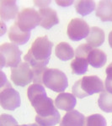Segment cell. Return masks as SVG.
<instances>
[{"label":"cell","mask_w":112,"mask_h":126,"mask_svg":"<svg viewBox=\"0 0 112 126\" xmlns=\"http://www.w3.org/2000/svg\"><path fill=\"white\" fill-rule=\"evenodd\" d=\"M27 96L36 112V122L40 126H54L60 122V113L54 106V102L47 97L44 87L40 84L29 86Z\"/></svg>","instance_id":"1"},{"label":"cell","mask_w":112,"mask_h":126,"mask_svg":"<svg viewBox=\"0 0 112 126\" xmlns=\"http://www.w3.org/2000/svg\"><path fill=\"white\" fill-rule=\"evenodd\" d=\"M53 44L46 35L37 37L32 42L31 46L24 55V60L30 67H44L50 61Z\"/></svg>","instance_id":"2"},{"label":"cell","mask_w":112,"mask_h":126,"mask_svg":"<svg viewBox=\"0 0 112 126\" xmlns=\"http://www.w3.org/2000/svg\"><path fill=\"white\" fill-rule=\"evenodd\" d=\"M105 85L97 76H84L73 86V94L78 98H83L94 93L105 92Z\"/></svg>","instance_id":"3"},{"label":"cell","mask_w":112,"mask_h":126,"mask_svg":"<svg viewBox=\"0 0 112 126\" xmlns=\"http://www.w3.org/2000/svg\"><path fill=\"white\" fill-rule=\"evenodd\" d=\"M43 84L56 93H63L68 86L66 74L56 68H47L43 75Z\"/></svg>","instance_id":"4"},{"label":"cell","mask_w":112,"mask_h":126,"mask_svg":"<svg viewBox=\"0 0 112 126\" xmlns=\"http://www.w3.org/2000/svg\"><path fill=\"white\" fill-rule=\"evenodd\" d=\"M21 50L13 43H3L0 46L1 68L15 67L21 63Z\"/></svg>","instance_id":"5"},{"label":"cell","mask_w":112,"mask_h":126,"mask_svg":"<svg viewBox=\"0 0 112 126\" xmlns=\"http://www.w3.org/2000/svg\"><path fill=\"white\" fill-rule=\"evenodd\" d=\"M93 48L88 44H81L75 50V57L71 62L70 66L73 74L83 75L89 70V54Z\"/></svg>","instance_id":"6"},{"label":"cell","mask_w":112,"mask_h":126,"mask_svg":"<svg viewBox=\"0 0 112 126\" xmlns=\"http://www.w3.org/2000/svg\"><path fill=\"white\" fill-rule=\"evenodd\" d=\"M18 26L24 31H30L40 25L39 12L32 8H24L20 10L15 20Z\"/></svg>","instance_id":"7"},{"label":"cell","mask_w":112,"mask_h":126,"mask_svg":"<svg viewBox=\"0 0 112 126\" xmlns=\"http://www.w3.org/2000/svg\"><path fill=\"white\" fill-rule=\"evenodd\" d=\"M33 71L27 62H21L15 67L11 68V78L14 84L19 87H24L33 82Z\"/></svg>","instance_id":"8"},{"label":"cell","mask_w":112,"mask_h":126,"mask_svg":"<svg viewBox=\"0 0 112 126\" xmlns=\"http://www.w3.org/2000/svg\"><path fill=\"white\" fill-rule=\"evenodd\" d=\"M89 31L90 28L88 23L80 18L72 19L67 28L68 36L73 41H78L87 38L89 34Z\"/></svg>","instance_id":"9"},{"label":"cell","mask_w":112,"mask_h":126,"mask_svg":"<svg viewBox=\"0 0 112 126\" xmlns=\"http://www.w3.org/2000/svg\"><path fill=\"white\" fill-rule=\"evenodd\" d=\"M0 103L3 109L13 111L20 106L21 99L18 91L13 87H7L1 91Z\"/></svg>","instance_id":"10"},{"label":"cell","mask_w":112,"mask_h":126,"mask_svg":"<svg viewBox=\"0 0 112 126\" xmlns=\"http://www.w3.org/2000/svg\"><path fill=\"white\" fill-rule=\"evenodd\" d=\"M19 8L16 1L2 0L0 1V17L2 21H9L19 15Z\"/></svg>","instance_id":"11"},{"label":"cell","mask_w":112,"mask_h":126,"mask_svg":"<svg viewBox=\"0 0 112 126\" xmlns=\"http://www.w3.org/2000/svg\"><path fill=\"white\" fill-rule=\"evenodd\" d=\"M40 15V25L44 29L49 30L54 25L59 23V19L57 17V14L52 8H44L39 9Z\"/></svg>","instance_id":"12"},{"label":"cell","mask_w":112,"mask_h":126,"mask_svg":"<svg viewBox=\"0 0 112 126\" xmlns=\"http://www.w3.org/2000/svg\"><path fill=\"white\" fill-rule=\"evenodd\" d=\"M54 103L56 109L69 112L73 110L74 107L76 106L77 99L73 93H61L56 96Z\"/></svg>","instance_id":"13"},{"label":"cell","mask_w":112,"mask_h":126,"mask_svg":"<svg viewBox=\"0 0 112 126\" xmlns=\"http://www.w3.org/2000/svg\"><path fill=\"white\" fill-rule=\"evenodd\" d=\"M30 31H24L18 26V24L15 22L11 25L9 31V38L13 44L21 46L30 40Z\"/></svg>","instance_id":"14"},{"label":"cell","mask_w":112,"mask_h":126,"mask_svg":"<svg viewBox=\"0 0 112 126\" xmlns=\"http://www.w3.org/2000/svg\"><path fill=\"white\" fill-rule=\"evenodd\" d=\"M85 122L84 115L78 110L69 111L62 119L60 126H83Z\"/></svg>","instance_id":"15"},{"label":"cell","mask_w":112,"mask_h":126,"mask_svg":"<svg viewBox=\"0 0 112 126\" xmlns=\"http://www.w3.org/2000/svg\"><path fill=\"white\" fill-rule=\"evenodd\" d=\"M95 15L100 19L101 21H112V1L111 0L99 1Z\"/></svg>","instance_id":"16"},{"label":"cell","mask_w":112,"mask_h":126,"mask_svg":"<svg viewBox=\"0 0 112 126\" xmlns=\"http://www.w3.org/2000/svg\"><path fill=\"white\" fill-rule=\"evenodd\" d=\"M87 44L92 48H97L105 42V32L101 28L93 26L90 28L89 34L86 39Z\"/></svg>","instance_id":"17"},{"label":"cell","mask_w":112,"mask_h":126,"mask_svg":"<svg viewBox=\"0 0 112 126\" xmlns=\"http://www.w3.org/2000/svg\"><path fill=\"white\" fill-rule=\"evenodd\" d=\"M89 64L94 68H101L107 62V56L103 50L93 48L89 54Z\"/></svg>","instance_id":"18"},{"label":"cell","mask_w":112,"mask_h":126,"mask_svg":"<svg viewBox=\"0 0 112 126\" xmlns=\"http://www.w3.org/2000/svg\"><path fill=\"white\" fill-rule=\"evenodd\" d=\"M55 54L56 57L60 60L67 62L71 59H73L75 56V51L72 46L67 42H61L56 45L55 48Z\"/></svg>","instance_id":"19"},{"label":"cell","mask_w":112,"mask_h":126,"mask_svg":"<svg viewBox=\"0 0 112 126\" xmlns=\"http://www.w3.org/2000/svg\"><path fill=\"white\" fill-rule=\"evenodd\" d=\"M75 9L79 15L86 16L95 9V3L92 0H79L75 3Z\"/></svg>","instance_id":"20"},{"label":"cell","mask_w":112,"mask_h":126,"mask_svg":"<svg viewBox=\"0 0 112 126\" xmlns=\"http://www.w3.org/2000/svg\"><path fill=\"white\" fill-rule=\"evenodd\" d=\"M98 105L105 113H112V93L107 91L100 93L98 99Z\"/></svg>","instance_id":"21"},{"label":"cell","mask_w":112,"mask_h":126,"mask_svg":"<svg viewBox=\"0 0 112 126\" xmlns=\"http://www.w3.org/2000/svg\"><path fill=\"white\" fill-rule=\"evenodd\" d=\"M83 126H106V120L101 114L94 113L85 118Z\"/></svg>","instance_id":"22"},{"label":"cell","mask_w":112,"mask_h":126,"mask_svg":"<svg viewBox=\"0 0 112 126\" xmlns=\"http://www.w3.org/2000/svg\"><path fill=\"white\" fill-rule=\"evenodd\" d=\"M18 122L13 116L3 113L0 116V126H17Z\"/></svg>","instance_id":"23"},{"label":"cell","mask_w":112,"mask_h":126,"mask_svg":"<svg viewBox=\"0 0 112 126\" xmlns=\"http://www.w3.org/2000/svg\"><path fill=\"white\" fill-rule=\"evenodd\" d=\"M105 87L107 92L112 93V75L106 77L105 81Z\"/></svg>","instance_id":"24"},{"label":"cell","mask_w":112,"mask_h":126,"mask_svg":"<svg viewBox=\"0 0 112 126\" xmlns=\"http://www.w3.org/2000/svg\"><path fill=\"white\" fill-rule=\"evenodd\" d=\"M1 72V76H2V80H1V91L3 90V89L7 88V87H12L11 84L8 82V80L6 79V77L4 75V73L3 72Z\"/></svg>","instance_id":"25"},{"label":"cell","mask_w":112,"mask_h":126,"mask_svg":"<svg viewBox=\"0 0 112 126\" xmlns=\"http://www.w3.org/2000/svg\"><path fill=\"white\" fill-rule=\"evenodd\" d=\"M51 1H35L34 3L36 6L40 7V9H44V8H47L48 4H50Z\"/></svg>","instance_id":"26"},{"label":"cell","mask_w":112,"mask_h":126,"mask_svg":"<svg viewBox=\"0 0 112 126\" xmlns=\"http://www.w3.org/2000/svg\"><path fill=\"white\" fill-rule=\"evenodd\" d=\"M56 3H57L59 6H62V7H67V6L73 4V1H59V0H57Z\"/></svg>","instance_id":"27"},{"label":"cell","mask_w":112,"mask_h":126,"mask_svg":"<svg viewBox=\"0 0 112 126\" xmlns=\"http://www.w3.org/2000/svg\"><path fill=\"white\" fill-rule=\"evenodd\" d=\"M105 73H106V76H111V75H112V62L111 64H109V66L105 69Z\"/></svg>","instance_id":"28"},{"label":"cell","mask_w":112,"mask_h":126,"mask_svg":"<svg viewBox=\"0 0 112 126\" xmlns=\"http://www.w3.org/2000/svg\"><path fill=\"white\" fill-rule=\"evenodd\" d=\"M1 27H2V33H1V35H3V34L5 33V31H6V26H5V24H4V23H3V21H2L1 20Z\"/></svg>","instance_id":"29"},{"label":"cell","mask_w":112,"mask_h":126,"mask_svg":"<svg viewBox=\"0 0 112 126\" xmlns=\"http://www.w3.org/2000/svg\"><path fill=\"white\" fill-rule=\"evenodd\" d=\"M109 45H110V46L112 48V30L110 32V34H109Z\"/></svg>","instance_id":"30"},{"label":"cell","mask_w":112,"mask_h":126,"mask_svg":"<svg viewBox=\"0 0 112 126\" xmlns=\"http://www.w3.org/2000/svg\"><path fill=\"white\" fill-rule=\"evenodd\" d=\"M17 126H40L38 124H29V125H17Z\"/></svg>","instance_id":"31"}]
</instances>
